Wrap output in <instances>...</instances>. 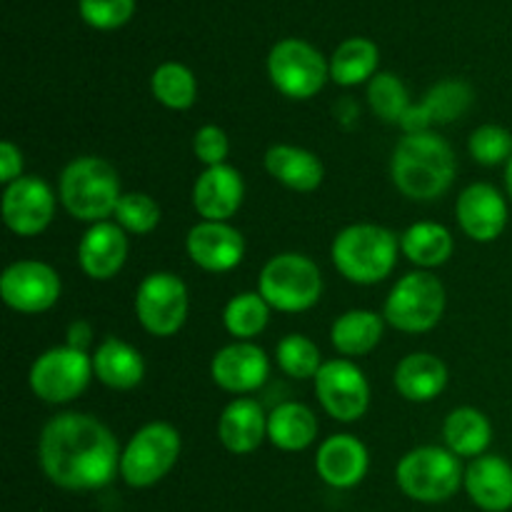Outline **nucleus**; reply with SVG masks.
Segmentation results:
<instances>
[{"label":"nucleus","instance_id":"nucleus-30","mask_svg":"<svg viewBox=\"0 0 512 512\" xmlns=\"http://www.w3.org/2000/svg\"><path fill=\"white\" fill-rule=\"evenodd\" d=\"M400 250L410 263L420 268H435L448 263L453 255V235L438 223H415L400 238Z\"/></svg>","mask_w":512,"mask_h":512},{"label":"nucleus","instance_id":"nucleus-6","mask_svg":"<svg viewBox=\"0 0 512 512\" xmlns=\"http://www.w3.org/2000/svg\"><path fill=\"white\" fill-rule=\"evenodd\" d=\"M265 303L283 313H303L313 308L323 293L318 265L300 253L275 255L265 263L258 280Z\"/></svg>","mask_w":512,"mask_h":512},{"label":"nucleus","instance_id":"nucleus-16","mask_svg":"<svg viewBox=\"0 0 512 512\" xmlns=\"http://www.w3.org/2000/svg\"><path fill=\"white\" fill-rule=\"evenodd\" d=\"M185 248L193 263L208 273H228L243 260L245 240L233 225L203 220L190 228Z\"/></svg>","mask_w":512,"mask_h":512},{"label":"nucleus","instance_id":"nucleus-5","mask_svg":"<svg viewBox=\"0 0 512 512\" xmlns=\"http://www.w3.org/2000/svg\"><path fill=\"white\" fill-rule=\"evenodd\" d=\"M395 478L400 490L418 503H445L465 483L458 455L435 445L410 450L398 463Z\"/></svg>","mask_w":512,"mask_h":512},{"label":"nucleus","instance_id":"nucleus-8","mask_svg":"<svg viewBox=\"0 0 512 512\" xmlns=\"http://www.w3.org/2000/svg\"><path fill=\"white\" fill-rule=\"evenodd\" d=\"M445 313V288L435 275L408 273L385 300V320L403 333H428Z\"/></svg>","mask_w":512,"mask_h":512},{"label":"nucleus","instance_id":"nucleus-19","mask_svg":"<svg viewBox=\"0 0 512 512\" xmlns=\"http://www.w3.org/2000/svg\"><path fill=\"white\" fill-rule=\"evenodd\" d=\"M368 448L353 435H330L315 455V470L330 488H355L368 473Z\"/></svg>","mask_w":512,"mask_h":512},{"label":"nucleus","instance_id":"nucleus-40","mask_svg":"<svg viewBox=\"0 0 512 512\" xmlns=\"http://www.w3.org/2000/svg\"><path fill=\"white\" fill-rule=\"evenodd\" d=\"M20 170H23V155L10 140H3L0 143V180L10 185L20 178Z\"/></svg>","mask_w":512,"mask_h":512},{"label":"nucleus","instance_id":"nucleus-11","mask_svg":"<svg viewBox=\"0 0 512 512\" xmlns=\"http://www.w3.org/2000/svg\"><path fill=\"white\" fill-rule=\"evenodd\" d=\"M135 315L150 335H175L188 318V288L173 273H150L135 293Z\"/></svg>","mask_w":512,"mask_h":512},{"label":"nucleus","instance_id":"nucleus-7","mask_svg":"<svg viewBox=\"0 0 512 512\" xmlns=\"http://www.w3.org/2000/svg\"><path fill=\"white\" fill-rule=\"evenodd\" d=\"M178 455V430L168 423H148L125 445L120 455V478L130 488H150L173 470Z\"/></svg>","mask_w":512,"mask_h":512},{"label":"nucleus","instance_id":"nucleus-32","mask_svg":"<svg viewBox=\"0 0 512 512\" xmlns=\"http://www.w3.org/2000/svg\"><path fill=\"white\" fill-rule=\"evenodd\" d=\"M150 88H153L158 103H163L170 110H188L195 103V95H198L195 75L180 63L160 65L153 73Z\"/></svg>","mask_w":512,"mask_h":512},{"label":"nucleus","instance_id":"nucleus-28","mask_svg":"<svg viewBox=\"0 0 512 512\" xmlns=\"http://www.w3.org/2000/svg\"><path fill=\"white\" fill-rule=\"evenodd\" d=\"M443 438L458 458H480L493 440L490 420L475 408H458L445 418Z\"/></svg>","mask_w":512,"mask_h":512},{"label":"nucleus","instance_id":"nucleus-22","mask_svg":"<svg viewBox=\"0 0 512 512\" xmlns=\"http://www.w3.org/2000/svg\"><path fill=\"white\" fill-rule=\"evenodd\" d=\"M268 435V418L260 403L250 398H238L223 410L218 423V438L230 453L248 455L260 448Z\"/></svg>","mask_w":512,"mask_h":512},{"label":"nucleus","instance_id":"nucleus-36","mask_svg":"<svg viewBox=\"0 0 512 512\" xmlns=\"http://www.w3.org/2000/svg\"><path fill=\"white\" fill-rule=\"evenodd\" d=\"M115 220L123 230L135 235L153 233L160 223V208L150 195L125 193L115 208Z\"/></svg>","mask_w":512,"mask_h":512},{"label":"nucleus","instance_id":"nucleus-3","mask_svg":"<svg viewBox=\"0 0 512 512\" xmlns=\"http://www.w3.org/2000/svg\"><path fill=\"white\" fill-rule=\"evenodd\" d=\"M120 198L118 173L103 158H75L60 175V203L75 220L103 223L115 215Z\"/></svg>","mask_w":512,"mask_h":512},{"label":"nucleus","instance_id":"nucleus-20","mask_svg":"<svg viewBox=\"0 0 512 512\" xmlns=\"http://www.w3.org/2000/svg\"><path fill=\"white\" fill-rule=\"evenodd\" d=\"M128 258V238L118 223H95L83 235L78 248V263L93 280H110L120 273Z\"/></svg>","mask_w":512,"mask_h":512},{"label":"nucleus","instance_id":"nucleus-10","mask_svg":"<svg viewBox=\"0 0 512 512\" xmlns=\"http://www.w3.org/2000/svg\"><path fill=\"white\" fill-rule=\"evenodd\" d=\"M90 375L93 358H88L85 350L63 345L35 360L30 368V388L45 403H70L88 388Z\"/></svg>","mask_w":512,"mask_h":512},{"label":"nucleus","instance_id":"nucleus-25","mask_svg":"<svg viewBox=\"0 0 512 512\" xmlns=\"http://www.w3.org/2000/svg\"><path fill=\"white\" fill-rule=\"evenodd\" d=\"M265 168L278 183L298 193H313L323 183V163L310 150L295 145H273L265 153Z\"/></svg>","mask_w":512,"mask_h":512},{"label":"nucleus","instance_id":"nucleus-9","mask_svg":"<svg viewBox=\"0 0 512 512\" xmlns=\"http://www.w3.org/2000/svg\"><path fill=\"white\" fill-rule=\"evenodd\" d=\"M268 73L275 88L293 100H308L325 85L330 65L305 40H280L268 55Z\"/></svg>","mask_w":512,"mask_h":512},{"label":"nucleus","instance_id":"nucleus-4","mask_svg":"<svg viewBox=\"0 0 512 512\" xmlns=\"http://www.w3.org/2000/svg\"><path fill=\"white\" fill-rule=\"evenodd\" d=\"M400 240L388 228L370 223L340 230L333 243V263L355 285H375L388 278L398 260Z\"/></svg>","mask_w":512,"mask_h":512},{"label":"nucleus","instance_id":"nucleus-31","mask_svg":"<svg viewBox=\"0 0 512 512\" xmlns=\"http://www.w3.org/2000/svg\"><path fill=\"white\" fill-rule=\"evenodd\" d=\"M378 45L368 38H350L335 50L330 60V78L338 85H360L363 80L375 78L378 70Z\"/></svg>","mask_w":512,"mask_h":512},{"label":"nucleus","instance_id":"nucleus-12","mask_svg":"<svg viewBox=\"0 0 512 512\" xmlns=\"http://www.w3.org/2000/svg\"><path fill=\"white\" fill-rule=\"evenodd\" d=\"M315 395L325 413L340 423H355L370 405V385L350 360H328L315 375Z\"/></svg>","mask_w":512,"mask_h":512},{"label":"nucleus","instance_id":"nucleus-24","mask_svg":"<svg viewBox=\"0 0 512 512\" xmlns=\"http://www.w3.org/2000/svg\"><path fill=\"white\" fill-rule=\"evenodd\" d=\"M448 385V368L440 358L430 353H413L403 358L395 368V388L410 403L435 400Z\"/></svg>","mask_w":512,"mask_h":512},{"label":"nucleus","instance_id":"nucleus-26","mask_svg":"<svg viewBox=\"0 0 512 512\" xmlns=\"http://www.w3.org/2000/svg\"><path fill=\"white\" fill-rule=\"evenodd\" d=\"M93 373L113 390H130L145 375L143 355L118 338H105L93 355Z\"/></svg>","mask_w":512,"mask_h":512},{"label":"nucleus","instance_id":"nucleus-14","mask_svg":"<svg viewBox=\"0 0 512 512\" xmlns=\"http://www.w3.org/2000/svg\"><path fill=\"white\" fill-rule=\"evenodd\" d=\"M55 215V195L48 188V183L35 175L18 180L5 188L3 193V220L15 235H30L43 233L50 225Z\"/></svg>","mask_w":512,"mask_h":512},{"label":"nucleus","instance_id":"nucleus-37","mask_svg":"<svg viewBox=\"0 0 512 512\" xmlns=\"http://www.w3.org/2000/svg\"><path fill=\"white\" fill-rule=\"evenodd\" d=\"M470 155L480 165H500L512 158V133L500 125H480L470 135Z\"/></svg>","mask_w":512,"mask_h":512},{"label":"nucleus","instance_id":"nucleus-41","mask_svg":"<svg viewBox=\"0 0 512 512\" xmlns=\"http://www.w3.org/2000/svg\"><path fill=\"white\" fill-rule=\"evenodd\" d=\"M68 338H70V340H68L70 348L83 350V345L90 340V328H88V323H75L73 328H70Z\"/></svg>","mask_w":512,"mask_h":512},{"label":"nucleus","instance_id":"nucleus-35","mask_svg":"<svg viewBox=\"0 0 512 512\" xmlns=\"http://www.w3.org/2000/svg\"><path fill=\"white\" fill-rule=\"evenodd\" d=\"M275 355H278L280 370L295 380L315 378L318 370L323 368L318 345L305 338V335H288V338H283L278 343Z\"/></svg>","mask_w":512,"mask_h":512},{"label":"nucleus","instance_id":"nucleus-33","mask_svg":"<svg viewBox=\"0 0 512 512\" xmlns=\"http://www.w3.org/2000/svg\"><path fill=\"white\" fill-rule=\"evenodd\" d=\"M270 318V305L260 293H240L225 305L223 323L233 338H255L263 333Z\"/></svg>","mask_w":512,"mask_h":512},{"label":"nucleus","instance_id":"nucleus-2","mask_svg":"<svg viewBox=\"0 0 512 512\" xmlns=\"http://www.w3.org/2000/svg\"><path fill=\"white\" fill-rule=\"evenodd\" d=\"M395 188L413 200H435L453 185L455 153L433 130L405 133L390 163Z\"/></svg>","mask_w":512,"mask_h":512},{"label":"nucleus","instance_id":"nucleus-13","mask_svg":"<svg viewBox=\"0 0 512 512\" xmlns=\"http://www.w3.org/2000/svg\"><path fill=\"white\" fill-rule=\"evenodd\" d=\"M5 305L18 313H45L60 298V278L50 265L38 260H18L8 265L0 278Z\"/></svg>","mask_w":512,"mask_h":512},{"label":"nucleus","instance_id":"nucleus-21","mask_svg":"<svg viewBox=\"0 0 512 512\" xmlns=\"http://www.w3.org/2000/svg\"><path fill=\"white\" fill-rule=\"evenodd\" d=\"M465 490L485 512L512 508V465L500 455H480L465 470Z\"/></svg>","mask_w":512,"mask_h":512},{"label":"nucleus","instance_id":"nucleus-34","mask_svg":"<svg viewBox=\"0 0 512 512\" xmlns=\"http://www.w3.org/2000/svg\"><path fill=\"white\" fill-rule=\"evenodd\" d=\"M368 100L370 108L375 110V115H380L388 123L403 125V120L410 113V98L408 90H405L403 80L393 73H378L370 80L368 88Z\"/></svg>","mask_w":512,"mask_h":512},{"label":"nucleus","instance_id":"nucleus-39","mask_svg":"<svg viewBox=\"0 0 512 512\" xmlns=\"http://www.w3.org/2000/svg\"><path fill=\"white\" fill-rule=\"evenodd\" d=\"M193 150H195V158L200 163H205L208 168H215V165H223L225 158H228V135H225L223 128L218 125H205L195 133L193 140Z\"/></svg>","mask_w":512,"mask_h":512},{"label":"nucleus","instance_id":"nucleus-38","mask_svg":"<svg viewBox=\"0 0 512 512\" xmlns=\"http://www.w3.org/2000/svg\"><path fill=\"white\" fill-rule=\"evenodd\" d=\"M135 0H80V15L98 30H115L130 20Z\"/></svg>","mask_w":512,"mask_h":512},{"label":"nucleus","instance_id":"nucleus-1","mask_svg":"<svg viewBox=\"0 0 512 512\" xmlns=\"http://www.w3.org/2000/svg\"><path fill=\"white\" fill-rule=\"evenodd\" d=\"M38 458L50 483L63 490H100L120 473L118 443L93 415H55L40 433Z\"/></svg>","mask_w":512,"mask_h":512},{"label":"nucleus","instance_id":"nucleus-15","mask_svg":"<svg viewBox=\"0 0 512 512\" xmlns=\"http://www.w3.org/2000/svg\"><path fill=\"white\" fill-rule=\"evenodd\" d=\"M455 213L463 233L478 243H493L508 225V203L500 190L488 183L468 185L460 193Z\"/></svg>","mask_w":512,"mask_h":512},{"label":"nucleus","instance_id":"nucleus-29","mask_svg":"<svg viewBox=\"0 0 512 512\" xmlns=\"http://www.w3.org/2000/svg\"><path fill=\"white\" fill-rule=\"evenodd\" d=\"M330 338L340 355H368L383 338V318L373 310H350L335 320Z\"/></svg>","mask_w":512,"mask_h":512},{"label":"nucleus","instance_id":"nucleus-42","mask_svg":"<svg viewBox=\"0 0 512 512\" xmlns=\"http://www.w3.org/2000/svg\"><path fill=\"white\" fill-rule=\"evenodd\" d=\"M505 185H508V193L512 198V158L505 163Z\"/></svg>","mask_w":512,"mask_h":512},{"label":"nucleus","instance_id":"nucleus-17","mask_svg":"<svg viewBox=\"0 0 512 512\" xmlns=\"http://www.w3.org/2000/svg\"><path fill=\"white\" fill-rule=\"evenodd\" d=\"M210 375L215 385L228 393H253L268 380L270 363L263 348L253 343H233L218 350L210 363Z\"/></svg>","mask_w":512,"mask_h":512},{"label":"nucleus","instance_id":"nucleus-27","mask_svg":"<svg viewBox=\"0 0 512 512\" xmlns=\"http://www.w3.org/2000/svg\"><path fill=\"white\" fill-rule=\"evenodd\" d=\"M268 438L275 448L298 453L318 438V420L303 403H283L268 415Z\"/></svg>","mask_w":512,"mask_h":512},{"label":"nucleus","instance_id":"nucleus-23","mask_svg":"<svg viewBox=\"0 0 512 512\" xmlns=\"http://www.w3.org/2000/svg\"><path fill=\"white\" fill-rule=\"evenodd\" d=\"M473 103V90L463 80H445L438 83L428 95H425L423 105H413L408 118L403 120L405 133H418V130H428L433 123H450Z\"/></svg>","mask_w":512,"mask_h":512},{"label":"nucleus","instance_id":"nucleus-18","mask_svg":"<svg viewBox=\"0 0 512 512\" xmlns=\"http://www.w3.org/2000/svg\"><path fill=\"white\" fill-rule=\"evenodd\" d=\"M245 185L243 175L230 165H215L208 168L193 188V205L200 218L213 220V223H225L233 218L243 205Z\"/></svg>","mask_w":512,"mask_h":512}]
</instances>
